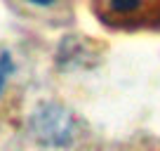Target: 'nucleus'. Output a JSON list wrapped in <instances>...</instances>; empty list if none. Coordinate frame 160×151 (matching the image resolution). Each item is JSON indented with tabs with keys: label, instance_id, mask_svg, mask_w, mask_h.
<instances>
[{
	"label": "nucleus",
	"instance_id": "4",
	"mask_svg": "<svg viewBox=\"0 0 160 151\" xmlns=\"http://www.w3.org/2000/svg\"><path fill=\"white\" fill-rule=\"evenodd\" d=\"M26 3H33V5H52L54 0H26Z\"/></svg>",
	"mask_w": 160,
	"mask_h": 151
},
{
	"label": "nucleus",
	"instance_id": "3",
	"mask_svg": "<svg viewBox=\"0 0 160 151\" xmlns=\"http://www.w3.org/2000/svg\"><path fill=\"white\" fill-rule=\"evenodd\" d=\"M10 71H12V59L5 52V55H0V95H2V90H5V83H7Z\"/></svg>",
	"mask_w": 160,
	"mask_h": 151
},
{
	"label": "nucleus",
	"instance_id": "1",
	"mask_svg": "<svg viewBox=\"0 0 160 151\" xmlns=\"http://www.w3.org/2000/svg\"><path fill=\"white\" fill-rule=\"evenodd\" d=\"M31 128H33V135L40 142L52 146H64L73 137V118L66 109H61L57 104L40 106L31 118Z\"/></svg>",
	"mask_w": 160,
	"mask_h": 151
},
{
	"label": "nucleus",
	"instance_id": "2",
	"mask_svg": "<svg viewBox=\"0 0 160 151\" xmlns=\"http://www.w3.org/2000/svg\"><path fill=\"white\" fill-rule=\"evenodd\" d=\"M141 5V0H111V10L115 14H132Z\"/></svg>",
	"mask_w": 160,
	"mask_h": 151
}]
</instances>
